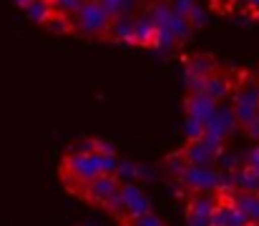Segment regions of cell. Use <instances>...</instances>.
<instances>
[{
    "label": "cell",
    "mask_w": 259,
    "mask_h": 226,
    "mask_svg": "<svg viewBox=\"0 0 259 226\" xmlns=\"http://www.w3.org/2000/svg\"><path fill=\"white\" fill-rule=\"evenodd\" d=\"M108 214L121 226L134 224L136 219L151 214V201H149V196L144 194V189L139 184H123L116 201L108 206Z\"/></svg>",
    "instance_id": "3957f363"
},
{
    "label": "cell",
    "mask_w": 259,
    "mask_h": 226,
    "mask_svg": "<svg viewBox=\"0 0 259 226\" xmlns=\"http://www.w3.org/2000/svg\"><path fill=\"white\" fill-rule=\"evenodd\" d=\"M184 71H186V80H189V91H201L204 80L209 75H214L219 71L217 61L206 53H194L184 58Z\"/></svg>",
    "instance_id": "52a82bcc"
},
{
    "label": "cell",
    "mask_w": 259,
    "mask_h": 226,
    "mask_svg": "<svg viewBox=\"0 0 259 226\" xmlns=\"http://www.w3.org/2000/svg\"><path fill=\"white\" fill-rule=\"evenodd\" d=\"M184 106H186V118H194V121H199L204 126H209V121L219 111V103L211 96H206L204 91H189Z\"/></svg>",
    "instance_id": "9c48e42d"
},
{
    "label": "cell",
    "mask_w": 259,
    "mask_h": 226,
    "mask_svg": "<svg viewBox=\"0 0 259 226\" xmlns=\"http://www.w3.org/2000/svg\"><path fill=\"white\" fill-rule=\"evenodd\" d=\"M46 28L53 30V33H73V20H71V15L56 13V15L46 23Z\"/></svg>",
    "instance_id": "e0dca14e"
},
{
    "label": "cell",
    "mask_w": 259,
    "mask_h": 226,
    "mask_svg": "<svg viewBox=\"0 0 259 226\" xmlns=\"http://www.w3.org/2000/svg\"><path fill=\"white\" fill-rule=\"evenodd\" d=\"M234 128H239V123H237V116H234L232 106H219L217 116L206 126V136L214 139V141H219V144H224L234 133Z\"/></svg>",
    "instance_id": "30bf717a"
},
{
    "label": "cell",
    "mask_w": 259,
    "mask_h": 226,
    "mask_svg": "<svg viewBox=\"0 0 259 226\" xmlns=\"http://www.w3.org/2000/svg\"><path fill=\"white\" fill-rule=\"evenodd\" d=\"M232 111H234L237 123L244 131V136L259 141V80L257 78H244L239 85H234Z\"/></svg>",
    "instance_id": "7a4b0ae2"
},
{
    "label": "cell",
    "mask_w": 259,
    "mask_h": 226,
    "mask_svg": "<svg viewBox=\"0 0 259 226\" xmlns=\"http://www.w3.org/2000/svg\"><path fill=\"white\" fill-rule=\"evenodd\" d=\"M156 38H159V25L154 23V18L146 13L136 20V43L134 46H144V48H156Z\"/></svg>",
    "instance_id": "5bb4252c"
},
{
    "label": "cell",
    "mask_w": 259,
    "mask_h": 226,
    "mask_svg": "<svg viewBox=\"0 0 259 226\" xmlns=\"http://www.w3.org/2000/svg\"><path fill=\"white\" fill-rule=\"evenodd\" d=\"M227 194L234 201V206L247 216V221L252 226H259V194H244V191H234V189H229Z\"/></svg>",
    "instance_id": "4fadbf2b"
},
{
    "label": "cell",
    "mask_w": 259,
    "mask_h": 226,
    "mask_svg": "<svg viewBox=\"0 0 259 226\" xmlns=\"http://www.w3.org/2000/svg\"><path fill=\"white\" fill-rule=\"evenodd\" d=\"M244 166H249L252 171H257V173H259V144L252 151H249V153H247V158H244Z\"/></svg>",
    "instance_id": "d6986e66"
},
{
    "label": "cell",
    "mask_w": 259,
    "mask_h": 226,
    "mask_svg": "<svg viewBox=\"0 0 259 226\" xmlns=\"http://www.w3.org/2000/svg\"><path fill=\"white\" fill-rule=\"evenodd\" d=\"M121 186H123V181L116 173H101V176H96L93 181H88L83 186L78 199L91 204V206H96V209H106L108 211V206L116 201Z\"/></svg>",
    "instance_id": "8992f818"
},
{
    "label": "cell",
    "mask_w": 259,
    "mask_h": 226,
    "mask_svg": "<svg viewBox=\"0 0 259 226\" xmlns=\"http://www.w3.org/2000/svg\"><path fill=\"white\" fill-rule=\"evenodd\" d=\"M25 15H28V20H33V23H38V25H46V23L56 15V8H53L51 0H33V3L25 8Z\"/></svg>",
    "instance_id": "2e32d148"
},
{
    "label": "cell",
    "mask_w": 259,
    "mask_h": 226,
    "mask_svg": "<svg viewBox=\"0 0 259 226\" xmlns=\"http://www.w3.org/2000/svg\"><path fill=\"white\" fill-rule=\"evenodd\" d=\"M71 20H73V33L83 38H106L113 23L111 13L101 0H83V5L78 8L76 15H71Z\"/></svg>",
    "instance_id": "277c9868"
},
{
    "label": "cell",
    "mask_w": 259,
    "mask_h": 226,
    "mask_svg": "<svg viewBox=\"0 0 259 226\" xmlns=\"http://www.w3.org/2000/svg\"><path fill=\"white\" fill-rule=\"evenodd\" d=\"M181 151H184V156L189 158V163H196V166H214V163L219 161L222 151H224V144H219V141L204 136V139H199V141H189Z\"/></svg>",
    "instance_id": "ba28073f"
},
{
    "label": "cell",
    "mask_w": 259,
    "mask_h": 226,
    "mask_svg": "<svg viewBox=\"0 0 259 226\" xmlns=\"http://www.w3.org/2000/svg\"><path fill=\"white\" fill-rule=\"evenodd\" d=\"M211 226H252L247 221V216L234 206V201L229 199V194L224 191L222 196V204L217 206L214 216H211Z\"/></svg>",
    "instance_id": "8fae6325"
},
{
    "label": "cell",
    "mask_w": 259,
    "mask_h": 226,
    "mask_svg": "<svg viewBox=\"0 0 259 226\" xmlns=\"http://www.w3.org/2000/svg\"><path fill=\"white\" fill-rule=\"evenodd\" d=\"M201 91H204L206 96H211L217 103H222V101H224V98L232 93V83H229V78L222 73V71H217L214 75H209V78L204 80Z\"/></svg>",
    "instance_id": "9a60e30c"
},
{
    "label": "cell",
    "mask_w": 259,
    "mask_h": 226,
    "mask_svg": "<svg viewBox=\"0 0 259 226\" xmlns=\"http://www.w3.org/2000/svg\"><path fill=\"white\" fill-rule=\"evenodd\" d=\"M126 226H128V224H126ZM131 226H164V221H161V219H159V216L151 211V214H146V216L136 219V221H134Z\"/></svg>",
    "instance_id": "ac0fdd59"
},
{
    "label": "cell",
    "mask_w": 259,
    "mask_h": 226,
    "mask_svg": "<svg viewBox=\"0 0 259 226\" xmlns=\"http://www.w3.org/2000/svg\"><path fill=\"white\" fill-rule=\"evenodd\" d=\"M108 40H116V43H123V46H134L136 43V20L134 18H113L108 33H106Z\"/></svg>",
    "instance_id": "7c38bea8"
},
{
    "label": "cell",
    "mask_w": 259,
    "mask_h": 226,
    "mask_svg": "<svg viewBox=\"0 0 259 226\" xmlns=\"http://www.w3.org/2000/svg\"><path fill=\"white\" fill-rule=\"evenodd\" d=\"M176 186H184L186 194H199V191H227L229 189V176L217 171L214 166H196L189 163L186 171L176 178Z\"/></svg>",
    "instance_id": "5b68a950"
},
{
    "label": "cell",
    "mask_w": 259,
    "mask_h": 226,
    "mask_svg": "<svg viewBox=\"0 0 259 226\" xmlns=\"http://www.w3.org/2000/svg\"><path fill=\"white\" fill-rule=\"evenodd\" d=\"M121 163H123L121 156L106 144L98 153H88V156H83V153H66L63 161H61V171L58 173H61V181L66 184V189L78 196L83 191V186L88 181H93L96 176H101V173H116L118 176Z\"/></svg>",
    "instance_id": "6da1fadb"
}]
</instances>
